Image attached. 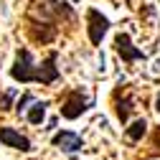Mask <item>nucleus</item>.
Instances as JSON below:
<instances>
[{
    "mask_svg": "<svg viewBox=\"0 0 160 160\" xmlns=\"http://www.w3.org/2000/svg\"><path fill=\"white\" fill-rule=\"evenodd\" d=\"M0 142L8 145V148H15V150H23V152L33 150L31 148V140L26 135H21L18 130H13V127H0Z\"/></svg>",
    "mask_w": 160,
    "mask_h": 160,
    "instance_id": "nucleus-3",
    "label": "nucleus"
},
{
    "mask_svg": "<svg viewBox=\"0 0 160 160\" xmlns=\"http://www.w3.org/2000/svg\"><path fill=\"white\" fill-rule=\"evenodd\" d=\"M145 132H148V122H145V119H137V122H135V125H132V127L127 130V137H130V140H135V142H137V140L142 137Z\"/></svg>",
    "mask_w": 160,
    "mask_h": 160,
    "instance_id": "nucleus-8",
    "label": "nucleus"
},
{
    "mask_svg": "<svg viewBox=\"0 0 160 160\" xmlns=\"http://www.w3.org/2000/svg\"><path fill=\"white\" fill-rule=\"evenodd\" d=\"M10 74H13V79H18V82H36V64H33V56H31L28 51H21Z\"/></svg>",
    "mask_w": 160,
    "mask_h": 160,
    "instance_id": "nucleus-1",
    "label": "nucleus"
},
{
    "mask_svg": "<svg viewBox=\"0 0 160 160\" xmlns=\"http://www.w3.org/2000/svg\"><path fill=\"white\" fill-rule=\"evenodd\" d=\"M46 117V102H33V109L28 112V122L31 125H41Z\"/></svg>",
    "mask_w": 160,
    "mask_h": 160,
    "instance_id": "nucleus-7",
    "label": "nucleus"
},
{
    "mask_svg": "<svg viewBox=\"0 0 160 160\" xmlns=\"http://www.w3.org/2000/svg\"><path fill=\"white\" fill-rule=\"evenodd\" d=\"M89 109V99L82 94V92H71L69 97H66V102L61 104V114L66 117V119H76L82 112H87Z\"/></svg>",
    "mask_w": 160,
    "mask_h": 160,
    "instance_id": "nucleus-2",
    "label": "nucleus"
},
{
    "mask_svg": "<svg viewBox=\"0 0 160 160\" xmlns=\"http://www.w3.org/2000/svg\"><path fill=\"white\" fill-rule=\"evenodd\" d=\"M87 21H89V38H92V43L97 46L99 41H102V36L107 33V18L99 13V10H89L87 13Z\"/></svg>",
    "mask_w": 160,
    "mask_h": 160,
    "instance_id": "nucleus-4",
    "label": "nucleus"
},
{
    "mask_svg": "<svg viewBox=\"0 0 160 160\" xmlns=\"http://www.w3.org/2000/svg\"><path fill=\"white\" fill-rule=\"evenodd\" d=\"M130 109H132V102H130V99L119 102V104H117V117L122 119V122H127V117H130Z\"/></svg>",
    "mask_w": 160,
    "mask_h": 160,
    "instance_id": "nucleus-9",
    "label": "nucleus"
},
{
    "mask_svg": "<svg viewBox=\"0 0 160 160\" xmlns=\"http://www.w3.org/2000/svg\"><path fill=\"white\" fill-rule=\"evenodd\" d=\"M53 145H56L58 150H64V152H74V150H82V148H84V140L79 137L76 132L64 130V132H56V135H53Z\"/></svg>",
    "mask_w": 160,
    "mask_h": 160,
    "instance_id": "nucleus-5",
    "label": "nucleus"
},
{
    "mask_svg": "<svg viewBox=\"0 0 160 160\" xmlns=\"http://www.w3.org/2000/svg\"><path fill=\"white\" fill-rule=\"evenodd\" d=\"M158 112H160V97H158Z\"/></svg>",
    "mask_w": 160,
    "mask_h": 160,
    "instance_id": "nucleus-11",
    "label": "nucleus"
},
{
    "mask_svg": "<svg viewBox=\"0 0 160 160\" xmlns=\"http://www.w3.org/2000/svg\"><path fill=\"white\" fill-rule=\"evenodd\" d=\"M114 46H117V53H119V56H125L127 61H132V58H142V51L132 48V46H130V38H127V36H117Z\"/></svg>",
    "mask_w": 160,
    "mask_h": 160,
    "instance_id": "nucleus-6",
    "label": "nucleus"
},
{
    "mask_svg": "<svg viewBox=\"0 0 160 160\" xmlns=\"http://www.w3.org/2000/svg\"><path fill=\"white\" fill-rule=\"evenodd\" d=\"M155 148H160V130L155 132Z\"/></svg>",
    "mask_w": 160,
    "mask_h": 160,
    "instance_id": "nucleus-10",
    "label": "nucleus"
}]
</instances>
